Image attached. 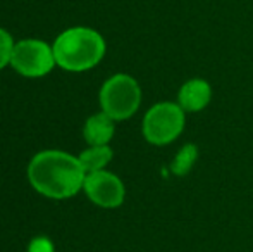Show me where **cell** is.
<instances>
[{"label": "cell", "mask_w": 253, "mask_h": 252, "mask_svg": "<svg viewBox=\"0 0 253 252\" xmlns=\"http://www.w3.org/2000/svg\"><path fill=\"white\" fill-rule=\"evenodd\" d=\"M28 178L33 189L48 199H69L83 189L86 171L80 157L62 151H43L31 159Z\"/></svg>", "instance_id": "cell-1"}, {"label": "cell", "mask_w": 253, "mask_h": 252, "mask_svg": "<svg viewBox=\"0 0 253 252\" xmlns=\"http://www.w3.org/2000/svg\"><path fill=\"white\" fill-rule=\"evenodd\" d=\"M55 62L66 71L91 69L102 61L105 54V42L95 30L90 28H71L60 33L53 44Z\"/></svg>", "instance_id": "cell-2"}, {"label": "cell", "mask_w": 253, "mask_h": 252, "mask_svg": "<svg viewBox=\"0 0 253 252\" xmlns=\"http://www.w3.org/2000/svg\"><path fill=\"white\" fill-rule=\"evenodd\" d=\"M141 104V88L129 74H114L100 90L102 111L114 121L129 119Z\"/></svg>", "instance_id": "cell-3"}, {"label": "cell", "mask_w": 253, "mask_h": 252, "mask_svg": "<svg viewBox=\"0 0 253 252\" xmlns=\"http://www.w3.org/2000/svg\"><path fill=\"white\" fill-rule=\"evenodd\" d=\"M186 112L177 102H159L152 105L143 118V137L152 145H167L184 130Z\"/></svg>", "instance_id": "cell-4"}, {"label": "cell", "mask_w": 253, "mask_h": 252, "mask_svg": "<svg viewBox=\"0 0 253 252\" xmlns=\"http://www.w3.org/2000/svg\"><path fill=\"white\" fill-rule=\"evenodd\" d=\"M10 64L19 74L28 78H40L52 71L55 57L53 49L42 40H23L14 45Z\"/></svg>", "instance_id": "cell-5"}, {"label": "cell", "mask_w": 253, "mask_h": 252, "mask_svg": "<svg viewBox=\"0 0 253 252\" xmlns=\"http://www.w3.org/2000/svg\"><path fill=\"white\" fill-rule=\"evenodd\" d=\"M83 190L93 204L107 209L119 207L126 197V189L121 178L103 169L86 173Z\"/></svg>", "instance_id": "cell-6"}, {"label": "cell", "mask_w": 253, "mask_h": 252, "mask_svg": "<svg viewBox=\"0 0 253 252\" xmlns=\"http://www.w3.org/2000/svg\"><path fill=\"white\" fill-rule=\"evenodd\" d=\"M210 99H212V87L209 81L193 78L179 88L176 102L184 112H198L210 104Z\"/></svg>", "instance_id": "cell-7"}, {"label": "cell", "mask_w": 253, "mask_h": 252, "mask_svg": "<svg viewBox=\"0 0 253 252\" xmlns=\"http://www.w3.org/2000/svg\"><path fill=\"white\" fill-rule=\"evenodd\" d=\"M114 119L105 112H98L86 119L83 128V137L90 145H109L114 137Z\"/></svg>", "instance_id": "cell-8"}, {"label": "cell", "mask_w": 253, "mask_h": 252, "mask_svg": "<svg viewBox=\"0 0 253 252\" xmlns=\"http://www.w3.org/2000/svg\"><path fill=\"white\" fill-rule=\"evenodd\" d=\"M114 157V152L109 145H90L84 152H81L80 162L86 173L100 171Z\"/></svg>", "instance_id": "cell-9"}, {"label": "cell", "mask_w": 253, "mask_h": 252, "mask_svg": "<svg viewBox=\"0 0 253 252\" xmlns=\"http://www.w3.org/2000/svg\"><path fill=\"white\" fill-rule=\"evenodd\" d=\"M198 161V149L195 144H186L177 151L170 162V171L176 176H186Z\"/></svg>", "instance_id": "cell-10"}, {"label": "cell", "mask_w": 253, "mask_h": 252, "mask_svg": "<svg viewBox=\"0 0 253 252\" xmlns=\"http://www.w3.org/2000/svg\"><path fill=\"white\" fill-rule=\"evenodd\" d=\"M12 50H14L12 37H10L5 30H2V28H0V69H2V67H5L7 64L10 62Z\"/></svg>", "instance_id": "cell-11"}, {"label": "cell", "mask_w": 253, "mask_h": 252, "mask_svg": "<svg viewBox=\"0 0 253 252\" xmlns=\"http://www.w3.org/2000/svg\"><path fill=\"white\" fill-rule=\"evenodd\" d=\"M28 252H53V244L45 237H37L31 240Z\"/></svg>", "instance_id": "cell-12"}]
</instances>
